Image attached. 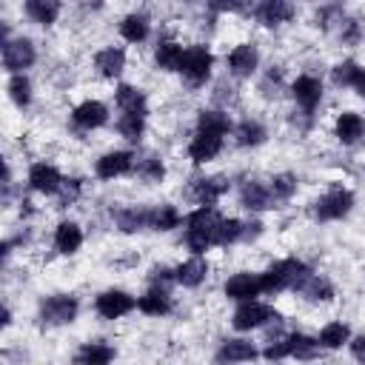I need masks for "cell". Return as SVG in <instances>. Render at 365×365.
<instances>
[{
	"mask_svg": "<svg viewBox=\"0 0 365 365\" xmlns=\"http://www.w3.org/2000/svg\"><path fill=\"white\" fill-rule=\"evenodd\" d=\"M322 354V348L317 345V336L305 334V331H285V334H274L265 345H262V359L268 365H279L288 359L297 362H311Z\"/></svg>",
	"mask_w": 365,
	"mask_h": 365,
	"instance_id": "1",
	"label": "cell"
},
{
	"mask_svg": "<svg viewBox=\"0 0 365 365\" xmlns=\"http://www.w3.org/2000/svg\"><path fill=\"white\" fill-rule=\"evenodd\" d=\"M220 208H191L182 222V245L188 254L205 257L211 248H217V228H220Z\"/></svg>",
	"mask_w": 365,
	"mask_h": 365,
	"instance_id": "2",
	"label": "cell"
},
{
	"mask_svg": "<svg viewBox=\"0 0 365 365\" xmlns=\"http://www.w3.org/2000/svg\"><path fill=\"white\" fill-rule=\"evenodd\" d=\"M314 271L302 257H279L271 259L262 271H259V282H262V297H279L285 291H294V285Z\"/></svg>",
	"mask_w": 365,
	"mask_h": 365,
	"instance_id": "3",
	"label": "cell"
},
{
	"mask_svg": "<svg viewBox=\"0 0 365 365\" xmlns=\"http://www.w3.org/2000/svg\"><path fill=\"white\" fill-rule=\"evenodd\" d=\"M80 317V297L74 291H51L37 299V322L43 328H68Z\"/></svg>",
	"mask_w": 365,
	"mask_h": 365,
	"instance_id": "4",
	"label": "cell"
},
{
	"mask_svg": "<svg viewBox=\"0 0 365 365\" xmlns=\"http://www.w3.org/2000/svg\"><path fill=\"white\" fill-rule=\"evenodd\" d=\"M214 68H217V54L208 43H188L185 46V57H182V66H180V80L191 88V91H200L211 83L214 77Z\"/></svg>",
	"mask_w": 365,
	"mask_h": 365,
	"instance_id": "5",
	"label": "cell"
},
{
	"mask_svg": "<svg viewBox=\"0 0 365 365\" xmlns=\"http://www.w3.org/2000/svg\"><path fill=\"white\" fill-rule=\"evenodd\" d=\"M354 205H356V194L342 182H331L314 197L311 217L314 222H342L354 211Z\"/></svg>",
	"mask_w": 365,
	"mask_h": 365,
	"instance_id": "6",
	"label": "cell"
},
{
	"mask_svg": "<svg viewBox=\"0 0 365 365\" xmlns=\"http://www.w3.org/2000/svg\"><path fill=\"white\" fill-rule=\"evenodd\" d=\"M288 97H291L297 114L314 120V114L319 111V106H322V100H325V83H322V77L314 74V71H299V74L288 83Z\"/></svg>",
	"mask_w": 365,
	"mask_h": 365,
	"instance_id": "7",
	"label": "cell"
},
{
	"mask_svg": "<svg viewBox=\"0 0 365 365\" xmlns=\"http://www.w3.org/2000/svg\"><path fill=\"white\" fill-rule=\"evenodd\" d=\"M37 60H40V51L29 34H14L11 40L0 43V66L9 77L11 74H29V68H34Z\"/></svg>",
	"mask_w": 365,
	"mask_h": 365,
	"instance_id": "8",
	"label": "cell"
},
{
	"mask_svg": "<svg viewBox=\"0 0 365 365\" xmlns=\"http://www.w3.org/2000/svg\"><path fill=\"white\" fill-rule=\"evenodd\" d=\"M91 311H94L97 319H103V322H117V319H125L128 314L137 311V297H134L128 288L108 285V288H103V291L94 294Z\"/></svg>",
	"mask_w": 365,
	"mask_h": 365,
	"instance_id": "9",
	"label": "cell"
},
{
	"mask_svg": "<svg viewBox=\"0 0 365 365\" xmlns=\"http://www.w3.org/2000/svg\"><path fill=\"white\" fill-rule=\"evenodd\" d=\"M279 319V311L265 302V299H251V302H240L234 305L231 317H228V325L237 331V334H254L259 328H268L271 322Z\"/></svg>",
	"mask_w": 365,
	"mask_h": 365,
	"instance_id": "10",
	"label": "cell"
},
{
	"mask_svg": "<svg viewBox=\"0 0 365 365\" xmlns=\"http://www.w3.org/2000/svg\"><path fill=\"white\" fill-rule=\"evenodd\" d=\"M68 123H71L74 131L91 134V131H100V128H106V125L111 123V108H108V103L100 100V97H83V100H77V103L71 106Z\"/></svg>",
	"mask_w": 365,
	"mask_h": 365,
	"instance_id": "11",
	"label": "cell"
},
{
	"mask_svg": "<svg viewBox=\"0 0 365 365\" xmlns=\"http://www.w3.org/2000/svg\"><path fill=\"white\" fill-rule=\"evenodd\" d=\"M262 68V54L254 40H240L225 51V71L234 80H251Z\"/></svg>",
	"mask_w": 365,
	"mask_h": 365,
	"instance_id": "12",
	"label": "cell"
},
{
	"mask_svg": "<svg viewBox=\"0 0 365 365\" xmlns=\"http://www.w3.org/2000/svg\"><path fill=\"white\" fill-rule=\"evenodd\" d=\"M134 165H137V154L131 148H108V151H103L94 160L91 174L100 182H114V180L131 177L134 174Z\"/></svg>",
	"mask_w": 365,
	"mask_h": 365,
	"instance_id": "13",
	"label": "cell"
},
{
	"mask_svg": "<svg viewBox=\"0 0 365 365\" xmlns=\"http://www.w3.org/2000/svg\"><path fill=\"white\" fill-rule=\"evenodd\" d=\"M63 182H66V174L51 160H34L26 168V188L37 197H51L54 200L57 191L63 188Z\"/></svg>",
	"mask_w": 365,
	"mask_h": 365,
	"instance_id": "14",
	"label": "cell"
},
{
	"mask_svg": "<svg viewBox=\"0 0 365 365\" xmlns=\"http://www.w3.org/2000/svg\"><path fill=\"white\" fill-rule=\"evenodd\" d=\"M231 188H234L231 177H225V174H202V177H194L188 182V200L194 202V208H217Z\"/></svg>",
	"mask_w": 365,
	"mask_h": 365,
	"instance_id": "15",
	"label": "cell"
},
{
	"mask_svg": "<svg viewBox=\"0 0 365 365\" xmlns=\"http://www.w3.org/2000/svg\"><path fill=\"white\" fill-rule=\"evenodd\" d=\"M257 359H262V348L245 334L220 339V345L214 351V362L217 365H251Z\"/></svg>",
	"mask_w": 365,
	"mask_h": 365,
	"instance_id": "16",
	"label": "cell"
},
{
	"mask_svg": "<svg viewBox=\"0 0 365 365\" xmlns=\"http://www.w3.org/2000/svg\"><path fill=\"white\" fill-rule=\"evenodd\" d=\"M248 14H251V20H254L259 29L277 31V29L294 23L297 14H299V9H297L294 3H288V0H259V3L248 6Z\"/></svg>",
	"mask_w": 365,
	"mask_h": 365,
	"instance_id": "17",
	"label": "cell"
},
{
	"mask_svg": "<svg viewBox=\"0 0 365 365\" xmlns=\"http://www.w3.org/2000/svg\"><path fill=\"white\" fill-rule=\"evenodd\" d=\"M237 202L251 217H259V214L277 208L274 194L268 188V180H257V177H245V180L237 182Z\"/></svg>",
	"mask_w": 365,
	"mask_h": 365,
	"instance_id": "18",
	"label": "cell"
},
{
	"mask_svg": "<svg viewBox=\"0 0 365 365\" xmlns=\"http://www.w3.org/2000/svg\"><path fill=\"white\" fill-rule=\"evenodd\" d=\"M128 68V51L117 43H106L91 54V71L106 83H120V77Z\"/></svg>",
	"mask_w": 365,
	"mask_h": 365,
	"instance_id": "19",
	"label": "cell"
},
{
	"mask_svg": "<svg viewBox=\"0 0 365 365\" xmlns=\"http://www.w3.org/2000/svg\"><path fill=\"white\" fill-rule=\"evenodd\" d=\"M111 225H114L117 234L137 237V234L148 231V225H151V205H145V202H123V205L111 208Z\"/></svg>",
	"mask_w": 365,
	"mask_h": 365,
	"instance_id": "20",
	"label": "cell"
},
{
	"mask_svg": "<svg viewBox=\"0 0 365 365\" xmlns=\"http://www.w3.org/2000/svg\"><path fill=\"white\" fill-rule=\"evenodd\" d=\"M86 245V228L71 220V217H63L54 222L51 228V251L57 257H77Z\"/></svg>",
	"mask_w": 365,
	"mask_h": 365,
	"instance_id": "21",
	"label": "cell"
},
{
	"mask_svg": "<svg viewBox=\"0 0 365 365\" xmlns=\"http://www.w3.org/2000/svg\"><path fill=\"white\" fill-rule=\"evenodd\" d=\"M222 297L234 305L240 302H251V299H259L262 297V282H259V271H234L222 279Z\"/></svg>",
	"mask_w": 365,
	"mask_h": 365,
	"instance_id": "22",
	"label": "cell"
},
{
	"mask_svg": "<svg viewBox=\"0 0 365 365\" xmlns=\"http://www.w3.org/2000/svg\"><path fill=\"white\" fill-rule=\"evenodd\" d=\"M331 137L342 145V148H354L359 143H365V117L354 108H342L334 114L331 120Z\"/></svg>",
	"mask_w": 365,
	"mask_h": 365,
	"instance_id": "23",
	"label": "cell"
},
{
	"mask_svg": "<svg viewBox=\"0 0 365 365\" xmlns=\"http://www.w3.org/2000/svg\"><path fill=\"white\" fill-rule=\"evenodd\" d=\"M225 140L228 137H220V134H211V131H197L188 137L185 143V157L191 165H208L214 163L222 151H225Z\"/></svg>",
	"mask_w": 365,
	"mask_h": 365,
	"instance_id": "24",
	"label": "cell"
},
{
	"mask_svg": "<svg viewBox=\"0 0 365 365\" xmlns=\"http://www.w3.org/2000/svg\"><path fill=\"white\" fill-rule=\"evenodd\" d=\"M185 46L180 37L174 34H163L157 37L154 48H151V63L157 71L163 74H180V66H182V57H185Z\"/></svg>",
	"mask_w": 365,
	"mask_h": 365,
	"instance_id": "25",
	"label": "cell"
},
{
	"mask_svg": "<svg viewBox=\"0 0 365 365\" xmlns=\"http://www.w3.org/2000/svg\"><path fill=\"white\" fill-rule=\"evenodd\" d=\"M294 294H297L302 302H308V305H331V302L336 299V285H334L325 274L308 271V274L294 285Z\"/></svg>",
	"mask_w": 365,
	"mask_h": 365,
	"instance_id": "26",
	"label": "cell"
},
{
	"mask_svg": "<svg viewBox=\"0 0 365 365\" xmlns=\"http://www.w3.org/2000/svg\"><path fill=\"white\" fill-rule=\"evenodd\" d=\"M211 277V262L208 257H197V254H188L185 259H180L174 265V282L185 291H197L208 282Z\"/></svg>",
	"mask_w": 365,
	"mask_h": 365,
	"instance_id": "27",
	"label": "cell"
},
{
	"mask_svg": "<svg viewBox=\"0 0 365 365\" xmlns=\"http://www.w3.org/2000/svg\"><path fill=\"white\" fill-rule=\"evenodd\" d=\"M268 137H271L268 125H265L259 117H251V114L242 117V120H237V123H234V131H231V143H234L237 148H242V151H251V148L265 145Z\"/></svg>",
	"mask_w": 365,
	"mask_h": 365,
	"instance_id": "28",
	"label": "cell"
},
{
	"mask_svg": "<svg viewBox=\"0 0 365 365\" xmlns=\"http://www.w3.org/2000/svg\"><path fill=\"white\" fill-rule=\"evenodd\" d=\"M117 34L128 46H143L151 37V17L143 9H131L117 20Z\"/></svg>",
	"mask_w": 365,
	"mask_h": 365,
	"instance_id": "29",
	"label": "cell"
},
{
	"mask_svg": "<svg viewBox=\"0 0 365 365\" xmlns=\"http://www.w3.org/2000/svg\"><path fill=\"white\" fill-rule=\"evenodd\" d=\"M114 108L117 114H148V91L137 83H117L114 86Z\"/></svg>",
	"mask_w": 365,
	"mask_h": 365,
	"instance_id": "30",
	"label": "cell"
},
{
	"mask_svg": "<svg viewBox=\"0 0 365 365\" xmlns=\"http://www.w3.org/2000/svg\"><path fill=\"white\" fill-rule=\"evenodd\" d=\"M114 359H117V345H111L108 339H86L71 354L74 365H114Z\"/></svg>",
	"mask_w": 365,
	"mask_h": 365,
	"instance_id": "31",
	"label": "cell"
},
{
	"mask_svg": "<svg viewBox=\"0 0 365 365\" xmlns=\"http://www.w3.org/2000/svg\"><path fill=\"white\" fill-rule=\"evenodd\" d=\"M137 311L148 319H163L174 311V297H171V288H157V285H148L140 297H137Z\"/></svg>",
	"mask_w": 365,
	"mask_h": 365,
	"instance_id": "32",
	"label": "cell"
},
{
	"mask_svg": "<svg viewBox=\"0 0 365 365\" xmlns=\"http://www.w3.org/2000/svg\"><path fill=\"white\" fill-rule=\"evenodd\" d=\"M194 128H197V131H211V134H220V137H231V131H234V117H231L228 108H222V106H202V108H197Z\"/></svg>",
	"mask_w": 365,
	"mask_h": 365,
	"instance_id": "33",
	"label": "cell"
},
{
	"mask_svg": "<svg viewBox=\"0 0 365 365\" xmlns=\"http://www.w3.org/2000/svg\"><path fill=\"white\" fill-rule=\"evenodd\" d=\"M317 336V345L322 348V351H342V348H348V342H351V336H354V328H351V322H345V319H328L325 325H319V331L314 334Z\"/></svg>",
	"mask_w": 365,
	"mask_h": 365,
	"instance_id": "34",
	"label": "cell"
},
{
	"mask_svg": "<svg viewBox=\"0 0 365 365\" xmlns=\"http://www.w3.org/2000/svg\"><path fill=\"white\" fill-rule=\"evenodd\" d=\"M20 9L26 14V20L40 29H51L63 14V3H57V0H26Z\"/></svg>",
	"mask_w": 365,
	"mask_h": 365,
	"instance_id": "35",
	"label": "cell"
},
{
	"mask_svg": "<svg viewBox=\"0 0 365 365\" xmlns=\"http://www.w3.org/2000/svg\"><path fill=\"white\" fill-rule=\"evenodd\" d=\"M182 222H185V214L180 211V205H174V202H154L151 205V225H148V231L171 234V231L182 228Z\"/></svg>",
	"mask_w": 365,
	"mask_h": 365,
	"instance_id": "36",
	"label": "cell"
},
{
	"mask_svg": "<svg viewBox=\"0 0 365 365\" xmlns=\"http://www.w3.org/2000/svg\"><path fill=\"white\" fill-rule=\"evenodd\" d=\"M165 174H168V168H165V160L160 157V154H137V165H134V180H140L143 185H160V182H165Z\"/></svg>",
	"mask_w": 365,
	"mask_h": 365,
	"instance_id": "37",
	"label": "cell"
},
{
	"mask_svg": "<svg viewBox=\"0 0 365 365\" xmlns=\"http://www.w3.org/2000/svg\"><path fill=\"white\" fill-rule=\"evenodd\" d=\"M114 131L123 143L140 145L145 131H148V114H117L114 117Z\"/></svg>",
	"mask_w": 365,
	"mask_h": 365,
	"instance_id": "38",
	"label": "cell"
},
{
	"mask_svg": "<svg viewBox=\"0 0 365 365\" xmlns=\"http://www.w3.org/2000/svg\"><path fill=\"white\" fill-rule=\"evenodd\" d=\"M6 97L17 111H29L34 103V83L29 74H11L6 77Z\"/></svg>",
	"mask_w": 365,
	"mask_h": 365,
	"instance_id": "39",
	"label": "cell"
},
{
	"mask_svg": "<svg viewBox=\"0 0 365 365\" xmlns=\"http://www.w3.org/2000/svg\"><path fill=\"white\" fill-rule=\"evenodd\" d=\"M268 188H271L274 202H277V208H279V205L291 202V200L299 194V177H297L294 171H277V174L268 177Z\"/></svg>",
	"mask_w": 365,
	"mask_h": 365,
	"instance_id": "40",
	"label": "cell"
},
{
	"mask_svg": "<svg viewBox=\"0 0 365 365\" xmlns=\"http://www.w3.org/2000/svg\"><path fill=\"white\" fill-rule=\"evenodd\" d=\"M334 31H336V40H339L345 48H356V46L365 40V20L356 17V14H345L342 23H339Z\"/></svg>",
	"mask_w": 365,
	"mask_h": 365,
	"instance_id": "41",
	"label": "cell"
},
{
	"mask_svg": "<svg viewBox=\"0 0 365 365\" xmlns=\"http://www.w3.org/2000/svg\"><path fill=\"white\" fill-rule=\"evenodd\" d=\"M359 60H354V57H342V60H336L334 66H331V71H328V77H331V86L334 88H339V91H351V86H354V77H356V71H359Z\"/></svg>",
	"mask_w": 365,
	"mask_h": 365,
	"instance_id": "42",
	"label": "cell"
},
{
	"mask_svg": "<svg viewBox=\"0 0 365 365\" xmlns=\"http://www.w3.org/2000/svg\"><path fill=\"white\" fill-rule=\"evenodd\" d=\"M242 225H245V220H240V217H225L222 214V220H220V228H217V248H234V245H240L242 242Z\"/></svg>",
	"mask_w": 365,
	"mask_h": 365,
	"instance_id": "43",
	"label": "cell"
},
{
	"mask_svg": "<svg viewBox=\"0 0 365 365\" xmlns=\"http://www.w3.org/2000/svg\"><path fill=\"white\" fill-rule=\"evenodd\" d=\"M83 194H86V180L83 177H66L63 188L54 197V208H71L83 200Z\"/></svg>",
	"mask_w": 365,
	"mask_h": 365,
	"instance_id": "44",
	"label": "cell"
},
{
	"mask_svg": "<svg viewBox=\"0 0 365 365\" xmlns=\"http://www.w3.org/2000/svg\"><path fill=\"white\" fill-rule=\"evenodd\" d=\"M345 14H348V11H345L339 3H325V6L314 9V26H319L322 31H331V29H336V26L342 23Z\"/></svg>",
	"mask_w": 365,
	"mask_h": 365,
	"instance_id": "45",
	"label": "cell"
},
{
	"mask_svg": "<svg viewBox=\"0 0 365 365\" xmlns=\"http://www.w3.org/2000/svg\"><path fill=\"white\" fill-rule=\"evenodd\" d=\"M282 88L288 91L285 77H282V68H279V66H268V68L262 71V77H259V91H262L265 97H277Z\"/></svg>",
	"mask_w": 365,
	"mask_h": 365,
	"instance_id": "46",
	"label": "cell"
},
{
	"mask_svg": "<svg viewBox=\"0 0 365 365\" xmlns=\"http://www.w3.org/2000/svg\"><path fill=\"white\" fill-rule=\"evenodd\" d=\"M148 285H157V288H171V285H177V282H174V265L154 262V265L148 268Z\"/></svg>",
	"mask_w": 365,
	"mask_h": 365,
	"instance_id": "47",
	"label": "cell"
},
{
	"mask_svg": "<svg viewBox=\"0 0 365 365\" xmlns=\"http://www.w3.org/2000/svg\"><path fill=\"white\" fill-rule=\"evenodd\" d=\"M265 234V222L259 217H248L245 225H242V242H254Z\"/></svg>",
	"mask_w": 365,
	"mask_h": 365,
	"instance_id": "48",
	"label": "cell"
},
{
	"mask_svg": "<svg viewBox=\"0 0 365 365\" xmlns=\"http://www.w3.org/2000/svg\"><path fill=\"white\" fill-rule=\"evenodd\" d=\"M348 354L356 365H365V331L362 334H354L351 342H348Z\"/></svg>",
	"mask_w": 365,
	"mask_h": 365,
	"instance_id": "49",
	"label": "cell"
},
{
	"mask_svg": "<svg viewBox=\"0 0 365 365\" xmlns=\"http://www.w3.org/2000/svg\"><path fill=\"white\" fill-rule=\"evenodd\" d=\"M351 91H354L359 100H365V66H359V71H356V77H354Z\"/></svg>",
	"mask_w": 365,
	"mask_h": 365,
	"instance_id": "50",
	"label": "cell"
}]
</instances>
